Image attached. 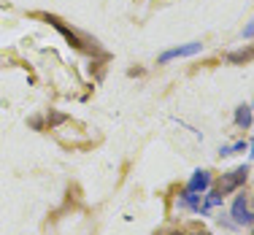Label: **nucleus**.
Returning a JSON list of instances; mask_svg holds the SVG:
<instances>
[{
  "instance_id": "f257e3e1",
  "label": "nucleus",
  "mask_w": 254,
  "mask_h": 235,
  "mask_svg": "<svg viewBox=\"0 0 254 235\" xmlns=\"http://www.w3.org/2000/svg\"><path fill=\"white\" fill-rule=\"evenodd\" d=\"M246 178H249V165H241V168H235V171L225 173V176L219 178V184H216V195L225 197L230 192H235L238 186L246 184Z\"/></svg>"
},
{
  "instance_id": "f03ea898",
  "label": "nucleus",
  "mask_w": 254,
  "mask_h": 235,
  "mask_svg": "<svg viewBox=\"0 0 254 235\" xmlns=\"http://www.w3.org/2000/svg\"><path fill=\"white\" fill-rule=\"evenodd\" d=\"M200 49H203L200 41H192V44H184V46H176V49L162 52V54H160V62L165 65V62H171V59H179V57H192V54H197Z\"/></svg>"
},
{
  "instance_id": "7ed1b4c3",
  "label": "nucleus",
  "mask_w": 254,
  "mask_h": 235,
  "mask_svg": "<svg viewBox=\"0 0 254 235\" xmlns=\"http://www.w3.org/2000/svg\"><path fill=\"white\" fill-rule=\"evenodd\" d=\"M233 219H235V225H252L254 222V214L249 211V206H246L244 195H238L233 200Z\"/></svg>"
},
{
  "instance_id": "20e7f679",
  "label": "nucleus",
  "mask_w": 254,
  "mask_h": 235,
  "mask_svg": "<svg viewBox=\"0 0 254 235\" xmlns=\"http://www.w3.org/2000/svg\"><path fill=\"white\" fill-rule=\"evenodd\" d=\"M208 184H211L208 171H195V176L190 178V184H187V192H190V195H197V192L208 189Z\"/></svg>"
},
{
  "instance_id": "39448f33",
  "label": "nucleus",
  "mask_w": 254,
  "mask_h": 235,
  "mask_svg": "<svg viewBox=\"0 0 254 235\" xmlns=\"http://www.w3.org/2000/svg\"><path fill=\"white\" fill-rule=\"evenodd\" d=\"M252 59H254V44L227 54V62H230V65H246V62H252Z\"/></svg>"
},
{
  "instance_id": "423d86ee",
  "label": "nucleus",
  "mask_w": 254,
  "mask_h": 235,
  "mask_svg": "<svg viewBox=\"0 0 254 235\" xmlns=\"http://www.w3.org/2000/svg\"><path fill=\"white\" fill-rule=\"evenodd\" d=\"M235 124H238V127H244V130L252 127V108L246 106V103L235 108Z\"/></svg>"
},
{
  "instance_id": "0eeeda50",
  "label": "nucleus",
  "mask_w": 254,
  "mask_h": 235,
  "mask_svg": "<svg viewBox=\"0 0 254 235\" xmlns=\"http://www.w3.org/2000/svg\"><path fill=\"white\" fill-rule=\"evenodd\" d=\"M241 149H246V143H235V146H227V149H222V154H235V152H241Z\"/></svg>"
},
{
  "instance_id": "6e6552de",
  "label": "nucleus",
  "mask_w": 254,
  "mask_h": 235,
  "mask_svg": "<svg viewBox=\"0 0 254 235\" xmlns=\"http://www.w3.org/2000/svg\"><path fill=\"white\" fill-rule=\"evenodd\" d=\"M244 35H254V25H249V27H246V30H244Z\"/></svg>"
},
{
  "instance_id": "1a4fd4ad",
  "label": "nucleus",
  "mask_w": 254,
  "mask_h": 235,
  "mask_svg": "<svg viewBox=\"0 0 254 235\" xmlns=\"http://www.w3.org/2000/svg\"><path fill=\"white\" fill-rule=\"evenodd\" d=\"M168 235H184V233H168Z\"/></svg>"
},
{
  "instance_id": "9d476101",
  "label": "nucleus",
  "mask_w": 254,
  "mask_h": 235,
  "mask_svg": "<svg viewBox=\"0 0 254 235\" xmlns=\"http://www.w3.org/2000/svg\"><path fill=\"white\" fill-rule=\"evenodd\" d=\"M195 235H208V233H195Z\"/></svg>"
},
{
  "instance_id": "9b49d317",
  "label": "nucleus",
  "mask_w": 254,
  "mask_h": 235,
  "mask_svg": "<svg viewBox=\"0 0 254 235\" xmlns=\"http://www.w3.org/2000/svg\"><path fill=\"white\" fill-rule=\"evenodd\" d=\"M252 154H254V143H252Z\"/></svg>"
},
{
  "instance_id": "f8f14e48",
  "label": "nucleus",
  "mask_w": 254,
  "mask_h": 235,
  "mask_svg": "<svg viewBox=\"0 0 254 235\" xmlns=\"http://www.w3.org/2000/svg\"><path fill=\"white\" fill-rule=\"evenodd\" d=\"M252 235H254V233H252Z\"/></svg>"
}]
</instances>
